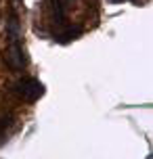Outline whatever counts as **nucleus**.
Wrapping results in <instances>:
<instances>
[{
  "mask_svg": "<svg viewBox=\"0 0 153 159\" xmlns=\"http://www.w3.org/2000/svg\"><path fill=\"white\" fill-rule=\"evenodd\" d=\"M7 36H8V42H15V40L21 38V23H19V17H17L15 11H11V15H8Z\"/></svg>",
  "mask_w": 153,
  "mask_h": 159,
  "instance_id": "7ed1b4c3",
  "label": "nucleus"
},
{
  "mask_svg": "<svg viewBox=\"0 0 153 159\" xmlns=\"http://www.w3.org/2000/svg\"><path fill=\"white\" fill-rule=\"evenodd\" d=\"M8 121H11V117H2L0 119V138H4V128L8 126Z\"/></svg>",
  "mask_w": 153,
  "mask_h": 159,
  "instance_id": "20e7f679",
  "label": "nucleus"
},
{
  "mask_svg": "<svg viewBox=\"0 0 153 159\" xmlns=\"http://www.w3.org/2000/svg\"><path fill=\"white\" fill-rule=\"evenodd\" d=\"M4 61L7 65L13 69V71H21L25 67V57H23V48H21V42L15 40V42H11L7 48V55H4Z\"/></svg>",
  "mask_w": 153,
  "mask_h": 159,
  "instance_id": "f03ea898",
  "label": "nucleus"
},
{
  "mask_svg": "<svg viewBox=\"0 0 153 159\" xmlns=\"http://www.w3.org/2000/svg\"><path fill=\"white\" fill-rule=\"evenodd\" d=\"M15 94L21 96L23 101H36V98H40L44 94V86H42L38 80L34 78H27V80H21V82H17L15 84Z\"/></svg>",
  "mask_w": 153,
  "mask_h": 159,
  "instance_id": "f257e3e1",
  "label": "nucleus"
}]
</instances>
